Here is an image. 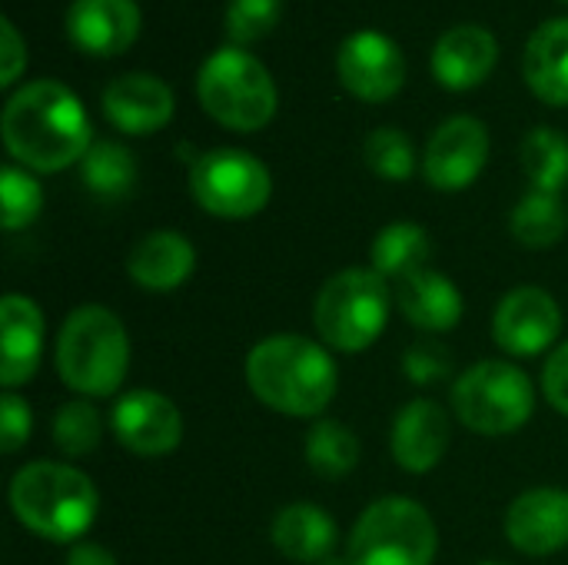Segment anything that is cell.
I'll list each match as a JSON object with an SVG mask.
<instances>
[{
    "mask_svg": "<svg viewBox=\"0 0 568 565\" xmlns=\"http://www.w3.org/2000/svg\"><path fill=\"white\" fill-rule=\"evenodd\" d=\"M0 133L7 153L33 173H60L93 147L90 117L80 97L60 80H33L10 93Z\"/></svg>",
    "mask_w": 568,
    "mask_h": 565,
    "instance_id": "cell-1",
    "label": "cell"
},
{
    "mask_svg": "<svg viewBox=\"0 0 568 565\" xmlns=\"http://www.w3.org/2000/svg\"><path fill=\"white\" fill-rule=\"evenodd\" d=\"M566 223L568 216L559 193L542 190H529L509 216V230L526 250H552L566 236Z\"/></svg>",
    "mask_w": 568,
    "mask_h": 565,
    "instance_id": "cell-26",
    "label": "cell"
},
{
    "mask_svg": "<svg viewBox=\"0 0 568 565\" xmlns=\"http://www.w3.org/2000/svg\"><path fill=\"white\" fill-rule=\"evenodd\" d=\"M57 373L83 400L113 396L130 373V333L106 306H77L57 333Z\"/></svg>",
    "mask_w": 568,
    "mask_h": 565,
    "instance_id": "cell-4",
    "label": "cell"
},
{
    "mask_svg": "<svg viewBox=\"0 0 568 565\" xmlns=\"http://www.w3.org/2000/svg\"><path fill=\"white\" fill-rule=\"evenodd\" d=\"M433 260V240L419 223L399 220L376 233L369 246V263L386 283H403L406 276L426 270Z\"/></svg>",
    "mask_w": 568,
    "mask_h": 565,
    "instance_id": "cell-24",
    "label": "cell"
},
{
    "mask_svg": "<svg viewBox=\"0 0 568 565\" xmlns=\"http://www.w3.org/2000/svg\"><path fill=\"white\" fill-rule=\"evenodd\" d=\"M499 63V40L476 23H459L446 30L433 47V77L453 93H466L489 80Z\"/></svg>",
    "mask_w": 568,
    "mask_h": 565,
    "instance_id": "cell-19",
    "label": "cell"
},
{
    "mask_svg": "<svg viewBox=\"0 0 568 565\" xmlns=\"http://www.w3.org/2000/svg\"><path fill=\"white\" fill-rule=\"evenodd\" d=\"M0 210H3L0 223L7 233L27 230L30 223H37V216L43 210V190L30 176V170H23V167L0 170Z\"/></svg>",
    "mask_w": 568,
    "mask_h": 565,
    "instance_id": "cell-31",
    "label": "cell"
},
{
    "mask_svg": "<svg viewBox=\"0 0 568 565\" xmlns=\"http://www.w3.org/2000/svg\"><path fill=\"white\" fill-rule=\"evenodd\" d=\"M566 3H568V0H566Z\"/></svg>",
    "mask_w": 568,
    "mask_h": 565,
    "instance_id": "cell-40",
    "label": "cell"
},
{
    "mask_svg": "<svg viewBox=\"0 0 568 565\" xmlns=\"http://www.w3.org/2000/svg\"><path fill=\"white\" fill-rule=\"evenodd\" d=\"M320 565H353V559L349 556H329V559H323Z\"/></svg>",
    "mask_w": 568,
    "mask_h": 565,
    "instance_id": "cell-38",
    "label": "cell"
},
{
    "mask_svg": "<svg viewBox=\"0 0 568 565\" xmlns=\"http://www.w3.org/2000/svg\"><path fill=\"white\" fill-rule=\"evenodd\" d=\"M453 413L479 436H513L536 413L532 380L506 360L473 363L453 383Z\"/></svg>",
    "mask_w": 568,
    "mask_h": 565,
    "instance_id": "cell-7",
    "label": "cell"
},
{
    "mask_svg": "<svg viewBox=\"0 0 568 565\" xmlns=\"http://www.w3.org/2000/svg\"><path fill=\"white\" fill-rule=\"evenodd\" d=\"M196 97L210 120L233 133L263 130L280 107L273 73L240 47L213 50L196 73Z\"/></svg>",
    "mask_w": 568,
    "mask_h": 565,
    "instance_id": "cell-6",
    "label": "cell"
},
{
    "mask_svg": "<svg viewBox=\"0 0 568 565\" xmlns=\"http://www.w3.org/2000/svg\"><path fill=\"white\" fill-rule=\"evenodd\" d=\"M506 539L523 556H556L568 546V490L536 486L506 509Z\"/></svg>",
    "mask_w": 568,
    "mask_h": 565,
    "instance_id": "cell-14",
    "label": "cell"
},
{
    "mask_svg": "<svg viewBox=\"0 0 568 565\" xmlns=\"http://www.w3.org/2000/svg\"><path fill=\"white\" fill-rule=\"evenodd\" d=\"M110 430L133 456L156 460L170 456L183 443V413L166 393L133 390L113 403Z\"/></svg>",
    "mask_w": 568,
    "mask_h": 565,
    "instance_id": "cell-13",
    "label": "cell"
},
{
    "mask_svg": "<svg viewBox=\"0 0 568 565\" xmlns=\"http://www.w3.org/2000/svg\"><path fill=\"white\" fill-rule=\"evenodd\" d=\"M246 383L266 410L293 420H320L339 390V370L326 343L276 333L246 353Z\"/></svg>",
    "mask_w": 568,
    "mask_h": 565,
    "instance_id": "cell-2",
    "label": "cell"
},
{
    "mask_svg": "<svg viewBox=\"0 0 568 565\" xmlns=\"http://www.w3.org/2000/svg\"><path fill=\"white\" fill-rule=\"evenodd\" d=\"M67 37L90 57H120L140 37L136 0H73L67 10Z\"/></svg>",
    "mask_w": 568,
    "mask_h": 565,
    "instance_id": "cell-17",
    "label": "cell"
},
{
    "mask_svg": "<svg viewBox=\"0 0 568 565\" xmlns=\"http://www.w3.org/2000/svg\"><path fill=\"white\" fill-rule=\"evenodd\" d=\"M562 333V306L542 286L509 290L493 313V340L509 356H539L556 346Z\"/></svg>",
    "mask_w": 568,
    "mask_h": 565,
    "instance_id": "cell-12",
    "label": "cell"
},
{
    "mask_svg": "<svg viewBox=\"0 0 568 565\" xmlns=\"http://www.w3.org/2000/svg\"><path fill=\"white\" fill-rule=\"evenodd\" d=\"M270 539L290 563L320 565L333 556L339 529L333 516L316 503H290L273 516Z\"/></svg>",
    "mask_w": 568,
    "mask_h": 565,
    "instance_id": "cell-22",
    "label": "cell"
},
{
    "mask_svg": "<svg viewBox=\"0 0 568 565\" xmlns=\"http://www.w3.org/2000/svg\"><path fill=\"white\" fill-rule=\"evenodd\" d=\"M190 193L210 216L250 220L266 210L273 196V176L260 157L236 147H216L193 160Z\"/></svg>",
    "mask_w": 568,
    "mask_h": 565,
    "instance_id": "cell-9",
    "label": "cell"
},
{
    "mask_svg": "<svg viewBox=\"0 0 568 565\" xmlns=\"http://www.w3.org/2000/svg\"><path fill=\"white\" fill-rule=\"evenodd\" d=\"M193 270H196V250L176 230L146 233L126 256V276L150 293L180 290L193 276Z\"/></svg>",
    "mask_w": 568,
    "mask_h": 565,
    "instance_id": "cell-20",
    "label": "cell"
},
{
    "mask_svg": "<svg viewBox=\"0 0 568 565\" xmlns=\"http://www.w3.org/2000/svg\"><path fill=\"white\" fill-rule=\"evenodd\" d=\"M280 17H283V0H230L223 20L230 47L246 50L250 43L273 33Z\"/></svg>",
    "mask_w": 568,
    "mask_h": 565,
    "instance_id": "cell-32",
    "label": "cell"
},
{
    "mask_svg": "<svg viewBox=\"0 0 568 565\" xmlns=\"http://www.w3.org/2000/svg\"><path fill=\"white\" fill-rule=\"evenodd\" d=\"M479 565H509V563H499V559H486V563H479Z\"/></svg>",
    "mask_w": 568,
    "mask_h": 565,
    "instance_id": "cell-39",
    "label": "cell"
},
{
    "mask_svg": "<svg viewBox=\"0 0 568 565\" xmlns=\"http://www.w3.org/2000/svg\"><path fill=\"white\" fill-rule=\"evenodd\" d=\"M523 173L529 180V190L542 193H562L568 183V137L552 127H536L526 133L523 150Z\"/></svg>",
    "mask_w": 568,
    "mask_h": 565,
    "instance_id": "cell-28",
    "label": "cell"
},
{
    "mask_svg": "<svg viewBox=\"0 0 568 565\" xmlns=\"http://www.w3.org/2000/svg\"><path fill=\"white\" fill-rule=\"evenodd\" d=\"M103 117L126 137H150L173 120L176 97L153 73H120L103 87Z\"/></svg>",
    "mask_w": 568,
    "mask_h": 565,
    "instance_id": "cell-15",
    "label": "cell"
},
{
    "mask_svg": "<svg viewBox=\"0 0 568 565\" xmlns=\"http://www.w3.org/2000/svg\"><path fill=\"white\" fill-rule=\"evenodd\" d=\"M0 33H3V60H0V87H13L17 77L27 70V43L20 37V30L13 27L10 17L0 20Z\"/></svg>",
    "mask_w": 568,
    "mask_h": 565,
    "instance_id": "cell-36",
    "label": "cell"
},
{
    "mask_svg": "<svg viewBox=\"0 0 568 565\" xmlns=\"http://www.w3.org/2000/svg\"><path fill=\"white\" fill-rule=\"evenodd\" d=\"M339 83L363 103H386L406 83V57L399 43L379 30H356L336 53Z\"/></svg>",
    "mask_w": 568,
    "mask_h": 565,
    "instance_id": "cell-10",
    "label": "cell"
},
{
    "mask_svg": "<svg viewBox=\"0 0 568 565\" xmlns=\"http://www.w3.org/2000/svg\"><path fill=\"white\" fill-rule=\"evenodd\" d=\"M489 160V130L479 117L456 113L436 127L426 143L423 173L439 193H459L479 180Z\"/></svg>",
    "mask_w": 568,
    "mask_h": 565,
    "instance_id": "cell-11",
    "label": "cell"
},
{
    "mask_svg": "<svg viewBox=\"0 0 568 565\" xmlns=\"http://www.w3.org/2000/svg\"><path fill=\"white\" fill-rule=\"evenodd\" d=\"M13 519L47 543H77L100 513V493L87 473L70 463L37 460L10 480Z\"/></svg>",
    "mask_w": 568,
    "mask_h": 565,
    "instance_id": "cell-3",
    "label": "cell"
},
{
    "mask_svg": "<svg viewBox=\"0 0 568 565\" xmlns=\"http://www.w3.org/2000/svg\"><path fill=\"white\" fill-rule=\"evenodd\" d=\"M396 303H399L403 316L416 330H423L426 336H439V333L456 330L463 323V313H466L459 286L429 266L406 276L403 283H396Z\"/></svg>",
    "mask_w": 568,
    "mask_h": 565,
    "instance_id": "cell-21",
    "label": "cell"
},
{
    "mask_svg": "<svg viewBox=\"0 0 568 565\" xmlns=\"http://www.w3.org/2000/svg\"><path fill=\"white\" fill-rule=\"evenodd\" d=\"M33 433V413L27 406V400H20L17 393H3L0 396V450L10 456L17 453Z\"/></svg>",
    "mask_w": 568,
    "mask_h": 565,
    "instance_id": "cell-34",
    "label": "cell"
},
{
    "mask_svg": "<svg viewBox=\"0 0 568 565\" xmlns=\"http://www.w3.org/2000/svg\"><path fill=\"white\" fill-rule=\"evenodd\" d=\"M359 436L339 420H316L306 433V463L323 480H343L359 466Z\"/></svg>",
    "mask_w": 568,
    "mask_h": 565,
    "instance_id": "cell-25",
    "label": "cell"
},
{
    "mask_svg": "<svg viewBox=\"0 0 568 565\" xmlns=\"http://www.w3.org/2000/svg\"><path fill=\"white\" fill-rule=\"evenodd\" d=\"M403 373L416 383V386H436L446 376H453V353L449 346H443L439 340H419L406 350L403 356Z\"/></svg>",
    "mask_w": 568,
    "mask_h": 565,
    "instance_id": "cell-33",
    "label": "cell"
},
{
    "mask_svg": "<svg viewBox=\"0 0 568 565\" xmlns=\"http://www.w3.org/2000/svg\"><path fill=\"white\" fill-rule=\"evenodd\" d=\"M439 529L429 509L409 496H383L363 509L349 536L353 565H433Z\"/></svg>",
    "mask_w": 568,
    "mask_h": 565,
    "instance_id": "cell-8",
    "label": "cell"
},
{
    "mask_svg": "<svg viewBox=\"0 0 568 565\" xmlns=\"http://www.w3.org/2000/svg\"><path fill=\"white\" fill-rule=\"evenodd\" d=\"M542 393L556 413L568 416V340L559 350H552L542 366Z\"/></svg>",
    "mask_w": 568,
    "mask_h": 565,
    "instance_id": "cell-35",
    "label": "cell"
},
{
    "mask_svg": "<svg viewBox=\"0 0 568 565\" xmlns=\"http://www.w3.org/2000/svg\"><path fill=\"white\" fill-rule=\"evenodd\" d=\"M363 157H366V167L389 180V183H403L416 173V150H413V140L396 130V127H379L366 137L363 143Z\"/></svg>",
    "mask_w": 568,
    "mask_h": 565,
    "instance_id": "cell-30",
    "label": "cell"
},
{
    "mask_svg": "<svg viewBox=\"0 0 568 565\" xmlns=\"http://www.w3.org/2000/svg\"><path fill=\"white\" fill-rule=\"evenodd\" d=\"M453 443V423L449 413L433 400H413L406 403L389 430V450L399 470L423 476L433 473Z\"/></svg>",
    "mask_w": 568,
    "mask_h": 565,
    "instance_id": "cell-16",
    "label": "cell"
},
{
    "mask_svg": "<svg viewBox=\"0 0 568 565\" xmlns=\"http://www.w3.org/2000/svg\"><path fill=\"white\" fill-rule=\"evenodd\" d=\"M523 77L542 103L568 107V17L546 20L532 30L523 53Z\"/></svg>",
    "mask_w": 568,
    "mask_h": 565,
    "instance_id": "cell-23",
    "label": "cell"
},
{
    "mask_svg": "<svg viewBox=\"0 0 568 565\" xmlns=\"http://www.w3.org/2000/svg\"><path fill=\"white\" fill-rule=\"evenodd\" d=\"M0 386L3 393H13L27 386L43 360V313L40 306L23 293H7L0 303Z\"/></svg>",
    "mask_w": 568,
    "mask_h": 565,
    "instance_id": "cell-18",
    "label": "cell"
},
{
    "mask_svg": "<svg viewBox=\"0 0 568 565\" xmlns=\"http://www.w3.org/2000/svg\"><path fill=\"white\" fill-rule=\"evenodd\" d=\"M393 313L389 283L373 266H349L333 273L313 303V326L320 343L336 353H363L369 350Z\"/></svg>",
    "mask_w": 568,
    "mask_h": 565,
    "instance_id": "cell-5",
    "label": "cell"
},
{
    "mask_svg": "<svg viewBox=\"0 0 568 565\" xmlns=\"http://www.w3.org/2000/svg\"><path fill=\"white\" fill-rule=\"evenodd\" d=\"M67 565H116L113 553L97 543H73Z\"/></svg>",
    "mask_w": 568,
    "mask_h": 565,
    "instance_id": "cell-37",
    "label": "cell"
},
{
    "mask_svg": "<svg viewBox=\"0 0 568 565\" xmlns=\"http://www.w3.org/2000/svg\"><path fill=\"white\" fill-rule=\"evenodd\" d=\"M80 176L93 196L123 200L136 186V160L116 140H93V147L80 160Z\"/></svg>",
    "mask_w": 568,
    "mask_h": 565,
    "instance_id": "cell-27",
    "label": "cell"
},
{
    "mask_svg": "<svg viewBox=\"0 0 568 565\" xmlns=\"http://www.w3.org/2000/svg\"><path fill=\"white\" fill-rule=\"evenodd\" d=\"M50 440L53 446L70 456V460H80V456H90L100 440H103V416L100 410L77 396V400H67L57 413H53V423H50Z\"/></svg>",
    "mask_w": 568,
    "mask_h": 565,
    "instance_id": "cell-29",
    "label": "cell"
}]
</instances>
